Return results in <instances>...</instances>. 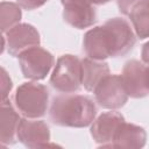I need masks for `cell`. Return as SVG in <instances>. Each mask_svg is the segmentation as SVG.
Listing matches in <instances>:
<instances>
[{"mask_svg":"<svg viewBox=\"0 0 149 149\" xmlns=\"http://www.w3.org/2000/svg\"><path fill=\"white\" fill-rule=\"evenodd\" d=\"M135 35L129 23L121 17H113L102 26L85 33L83 48L88 58L104 61L108 57H121L135 44Z\"/></svg>","mask_w":149,"mask_h":149,"instance_id":"1","label":"cell"},{"mask_svg":"<svg viewBox=\"0 0 149 149\" xmlns=\"http://www.w3.org/2000/svg\"><path fill=\"white\" fill-rule=\"evenodd\" d=\"M97 114L92 99L81 94H64L52 99L49 115L58 126L83 128L90 126Z\"/></svg>","mask_w":149,"mask_h":149,"instance_id":"2","label":"cell"},{"mask_svg":"<svg viewBox=\"0 0 149 149\" xmlns=\"http://www.w3.org/2000/svg\"><path fill=\"white\" fill-rule=\"evenodd\" d=\"M49 101L47 86L33 81L21 84L14 94V102L19 112L26 118L37 119L45 114Z\"/></svg>","mask_w":149,"mask_h":149,"instance_id":"3","label":"cell"},{"mask_svg":"<svg viewBox=\"0 0 149 149\" xmlns=\"http://www.w3.org/2000/svg\"><path fill=\"white\" fill-rule=\"evenodd\" d=\"M51 86L62 93H72L81 85V61L73 55L61 56L50 77Z\"/></svg>","mask_w":149,"mask_h":149,"instance_id":"4","label":"cell"},{"mask_svg":"<svg viewBox=\"0 0 149 149\" xmlns=\"http://www.w3.org/2000/svg\"><path fill=\"white\" fill-rule=\"evenodd\" d=\"M17 57L23 77L31 80L44 79L55 63L52 54L40 45L22 51Z\"/></svg>","mask_w":149,"mask_h":149,"instance_id":"5","label":"cell"},{"mask_svg":"<svg viewBox=\"0 0 149 149\" xmlns=\"http://www.w3.org/2000/svg\"><path fill=\"white\" fill-rule=\"evenodd\" d=\"M95 101L104 108L118 109L128 100V93L125 88L121 76L107 74L93 90Z\"/></svg>","mask_w":149,"mask_h":149,"instance_id":"6","label":"cell"},{"mask_svg":"<svg viewBox=\"0 0 149 149\" xmlns=\"http://www.w3.org/2000/svg\"><path fill=\"white\" fill-rule=\"evenodd\" d=\"M121 78L129 97L143 98L149 94V66L140 61H128L123 66Z\"/></svg>","mask_w":149,"mask_h":149,"instance_id":"7","label":"cell"},{"mask_svg":"<svg viewBox=\"0 0 149 149\" xmlns=\"http://www.w3.org/2000/svg\"><path fill=\"white\" fill-rule=\"evenodd\" d=\"M3 42L7 44L8 54L19 56L22 51L40 45L41 38L37 29L28 23H19L5 33Z\"/></svg>","mask_w":149,"mask_h":149,"instance_id":"8","label":"cell"},{"mask_svg":"<svg viewBox=\"0 0 149 149\" xmlns=\"http://www.w3.org/2000/svg\"><path fill=\"white\" fill-rule=\"evenodd\" d=\"M63 5V19L77 29L93 26L97 21L93 5L86 0H61Z\"/></svg>","mask_w":149,"mask_h":149,"instance_id":"9","label":"cell"},{"mask_svg":"<svg viewBox=\"0 0 149 149\" xmlns=\"http://www.w3.org/2000/svg\"><path fill=\"white\" fill-rule=\"evenodd\" d=\"M17 140L28 148L47 147L50 141L49 126L43 120H20L17 127Z\"/></svg>","mask_w":149,"mask_h":149,"instance_id":"10","label":"cell"},{"mask_svg":"<svg viewBox=\"0 0 149 149\" xmlns=\"http://www.w3.org/2000/svg\"><path fill=\"white\" fill-rule=\"evenodd\" d=\"M125 122V118L119 112H106L93 120L91 135L93 140L102 147H112L113 139L119 127Z\"/></svg>","mask_w":149,"mask_h":149,"instance_id":"11","label":"cell"},{"mask_svg":"<svg viewBox=\"0 0 149 149\" xmlns=\"http://www.w3.org/2000/svg\"><path fill=\"white\" fill-rule=\"evenodd\" d=\"M147 142V133L143 127L123 122L115 133L112 148H142Z\"/></svg>","mask_w":149,"mask_h":149,"instance_id":"12","label":"cell"},{"mask_svg":"<svg viewBox=\"0 0 149 149\" xmlns=\"http://www.w3.org/2000/svg\"><path fill=\"white\" fill-rule=\"evenodd\" d=\"M20 115L9 101H1L0 107V141L2 146L13 144L17 137Z\"/></svg>","mask_w":149,"mask_h":149,"instance_id":"13","label":"cell"},{"mask_svg":"<svg viewBox=\"0 0 149 149\" xmlns=\"http://www.w3.org/2000/svg\"><path fill=\"white\" fill-rule=\"evenodd\" d=\"M109 74V68L106 62L92 58L81 59V85L86 91L93 92L100 80Z\"/></svg>","mask_w":149,"mask_h":149,"instance_id":"14","label":"cell"},{"mask_svg":"<svg viewBox=\"0 0 149 149\" xmlns=\"http://www.w3.org/2000/svg\"><path fill=\"white\" fill-rule=\"evenodd\" d=\"M135 34L143 40L149 37V0H139L128 13Z\"/></svg>","mask_w":149,"mask_h":149,"instance_id":"15","label":"cell"},{"mask_svg":"<svg viewBox=\"0 0 149 149\" xmlns=\"http://www.w3.org/2000/svg\"><path fill=\"white\" fill-rule=\"evenodd\" d=\"M19 3L2 1L0 5V19H1V31L6 33L14 26L19 24L22 12L20 9Z\"/></svg>","mask_w":149,"mask_h":149,"instance_id":"16","label":"cell"},{"mask_svg":"<svg viewBox=\"0 0 149 149\" xmlns=\"http://www.w3.org/2000/svg\"><path fill=\"white\" fill-rule=\"evenodd\" d=\"M12 87H13V84H12L10 78L8 77L6 70L3 68H1V92H2V100L1 101H6L8 93L10 92Z\"/></svg>","mask_w":149,"mask_h":149,"instance_id":"17","label":"cell"},{"mask_svg":"<svg viewBox=\"0 0 149 149\" xmlns=\"http://www.w3.org/2000/svg\"><path fill=\"white\" fill-rule=\"evenodd\" d=\"M48 0H16V2L24 9L31 10L43 6Z\"/></svg>","mask_w":149,"mask_h":149,"instance_id":"18","label":"cell"},{"mask_svg":"<svg viewBox=\"0 0 149 149\" xmlns=\"http://www.w3.org/2000/svg\"><path fill=\"white\" fill-rule=\"evenodd\" d=\"M139 0H118V7H119V10L125 14V15H128L130 8L135 5V2H137Z\"/></svg>","mask_w":149,"mask_h":149,"instance_id":"19","label":"cell"},{"mask_svg":"<svg viewBox=\"0 0 149 149\" xmlns=\"http://www.w3.org/2000/svg\"><path fill=\"white\" fill-rule=\"evenodd\" d=\"M141 57L143 63L149 64V41L142 47V51H141Z\"/></svg>","mask_w":149,"mask_h":149,"instance_id":"20","label":"cell"},{"mask_svg":"<svg viewBox=\"0 0 149 149\" xmlns=\"http://www.w3.org/2000/svg\"><path fill=\"white\" fill-rule=\"evenodd\" d=\"M86 1H88L92 5H104V3H106L111 0H86Z\"/></svg>","mask_w":149,"mask_h":149,"instance_id":"21","label":"cell"}]
</instances>
